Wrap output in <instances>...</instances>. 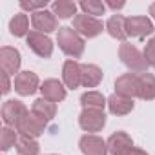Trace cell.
Instances as JSON below:
<instances>
[{
  "label": "cell",
  "mask_w": 155,
  "mask_h": 155,
  "mask_svg": "<svg viewBox=\"0 0 155 155\" xmlns=\"http://www.w3.org/2000/svg\"><path fill=\"white\" fill-rule=\"evenodd\" d=\"M2 84H4V88H2V93L6 95V93L9 91V81H8V73H4V71H2Z\"/></svg>",
  "instance_id": "30"
},
{
  "label": "cell",
  "mask_w": 155,
  "mask_h": 155,
  "mask_svg": "<svg viewBox=\"0 0 155 155\" xmlns=\"http://www.w3.org/2000/svg\"><path fill=\"white\" fill-rule=\"evenodd\" d=\"M46 128V122L42 119H38L35 113H28L17 126V130L22 133V137H29V139H35L38 137Z\"/></svg>",
  "instance_id": "10"
},
{
  "label": "cell",
  "mask_w": 155,
  "mask_h": 155,
  "mask_svg": "<svg viewBox=\"0 0 155 155\" xmlns=\"http://www.w3.org/2000/svg\"><path fill=\"white\" fill-rule=\"evenodd\" d=\"M40 91H42V99H46V101H49V102H55V104L66 99V90H64L62 84H60L58 81H55V79L44 81Z\"/></svg>",
  "instance_id": "16"
},
{
  "label": "cell",
  "mask_w": 155,
  "mask_h": 155,
  "mask_svg": "<svg viewBox=\"0 0 155 155\" xmlns=\"http://www.w3.org/2000/svg\"><path fill=\"white\" fill-rule=\"evenodd\" d=\"M57 40H58L60 49L73 58H79L84 53V38L73 28H60Z\"/></svg>",
  "instance_id": "1"
},
{
  "label": "cell",
  "mask_w": 155,
  "mask_h": 155,
  "mask_svg": "<svg viewBox=\"0 0 155 155\" xmlns=\"http://www.w3.org/2000/svg\"><path fill=\"white\" fill-rule=\"evenodd\" d=\"M108 108H110V111L113 115H128L133 110V99L119 95V93H113L108 99Z\"/></svg>",
  "instance_id": "17"
},
{
  "label": "cell",
  "mask_w": 155,
  "mask_h": 155,
  "mask_svg": "<svg viewBox=\"0 0 155 155\" xmlns=\"http://www.w3.org/2000/svg\"><path fill=\"white\" fill-rule=\"evenodd\" d=\"M17 140H18L17 133L13 130H9V128H4L2 133H0V146H2L4 151H8L11 146H17Z\"/></svg>",
  "instance_id": "27"
},
{
  "label": "cell",
  "mask_w": 155,
  "mask_h": 155,
  "mask_svg": "<svg viewBox=\"0 0 155 155\" xmlns=\"http://www.w3.org/2000/svg\"><path fill=\"white\" fill-rule=\"evenodd\" d=\"M79 124L84 131H101L106 124V115L104 111H99V110H82L81 117H79Z\"/></svg>",
  "instance_id": "4"
},
{
  "label": "cell",
  "mask_w": 155,
  "mask_h": 155,
  "mask_svg": "<svg viewBox=\"0 0 155 155\" xmlns=\"http://www.w3.org/2000/svg\"><path fill=\"white\" fill-rule=\"evenodd\" d=\"M126 33L133 38H144L153 33V24L148 17H130L126 18Z\"/></svg>",
  "instance_id": "5"
},
{
  "label": "cell",
  "mask_w": 155,
  "mask_h": 155,
  "mask_svg": "<svg viewBox=\"0 0 155 155\" xmlns=\"http://www.w3.org/2000/svg\"><path fill=\"white\" fill-rule=\"evenodd\" d=\"M0 64H2V71L8 75H15L20 68V53L13 48L4 46L0 51ZM18 75V73H17Z\"/></svg>",
  "instance_id": "15"
},
{
  "label": "cell",
  "mask_w": 155,
  "mask_h": 155,
  "mask_svg": "<svg viewBox=\"0 0 155 155\" xmlns=\"http://www.w3.org/2000/svg\"><path fill=\"white\" fill-rule=\"evenodd\" d=\"M55 17L58 18H71L77 13V4L71 2V0H57V2L51 4Z\"/></svg>",
  "instance_id": "24"
},
{
  "label": "cell",
  "mask_w": 155,
  "mask_h": 155,
  "mask_svg": "<svg viewBox=\"0 0 155 155\" xmlns=\"http://www.w3.org/2000/svg\"><path fill=\"white\" fill-rule=\"evenodd\" d=\"M102 81V69L95 64H82V86L95 88Z\"/></svg>",
  "instance_id": "20"
},
{
  "label": "cell",
  "mask_w": 155,
  "mask_h": 155,
  "mask_svg": "<svg viewBox=\"0 0 155 155\" xmlns=\"http://www.w3.org/2000/svg\"><path fill=\"white\" fill-rule=\"evenodd\" d=\"M73 29L79 35H82V37L93 38L99 33H102V22L99 18H95V17L81 13V15H75L73 17Z\"/></svg>",
  "instance_id": "3"
},
{
  "label": "cell",
  "mask_w": 155,
  "mask_h": 155,
  "mask_svg": "<svg viewBox=\"0 0 155 155\" xmlns=\"http://www.w3.org/2000/svg\"><path fill=\"white\" fill-rule=\"evenodd\" d=\"M46 6H48V0H37V2H28V0H22L20 2V8L22 9H28V11H31V13H37V11H42V9H46Z\"/></svg>",
  "instance_id": "28"
},
{
  "label": "cell",
  "mask_w": 155,
  "mask_h": 155,
  "mask_svg": "<svg viewBox=\"0 0 155 155\" xmlns=\"http://www.w3.org/2000/svg\"><path fill=\"white\" fill-rule=\"evenodd\" d=\"M108 153L111 155H128V151L133 148V140L128 133L117 131L108 139Z\"/></svg>",
  "instance_id": "13"
},
{
  "label": "cell",
  "mask_w": 155,
  "mask_h": 155,
  "mask_svg": "<svg viewBox=\"0 0 155 155\" xmlns=\"http://www.w3.org/2000/svg\"><path fill=\"white\" fill-rule=\"evenodd\" d=\"M81 104H82L84 110H99V111H102L104 106L108 104V101L99 91H86L81 97Z\"/></svg>",
  "instance_id": "22"
},
{
  "label": "cell",
  "mask_w": 155,
  "mask_h": 155,
  "mask_svg": "<svg viewBox=\"0 0 155 155\" xmlns=\"http://www.w3.org/2000/svg\"><path fill=\"white\" fill-rule=\"evenodd\" d=\"M79 146H81V151L84 155H106L108 153V144L93 133L82 135L79 140Z\"/></svg>",
  "instance_id": "11"
},
{
  "label": "cell",
  "mask_w": 155,
  "mask_h": 155,
  "mask_svg": "<svg viewBox=\"0 0 155 155\" xmlns=\"http://www.w3.org/2000/svg\"><path fill=\"white\" fill-rule=\"evenodd\" d=\"M106 8H111V9H120V8H124V2H106Z\"/></svg>",
  "instance_id": "31"
},
{
  "label": "cell",
  "mask_w": 155,
  "mask_h": 155,
  "mask_svg": "<svg viewBox=\"0 0 155 155\" xmlns=\"http://www.w3.org/2000/svg\"><path fill=\"white\" fill-rule=\"evenodd\" d=\"M38 90V77L33 71H20L15 77V91L20 95H33Z\"/></svg>",
  "instance_id": "12"
},
{
  "label": "cell",
  "mask_w": 155,
  "mask_h": 155,
  "mask_svg": "<svg viewBox=\"0 0 155 155\" xmlns=\"http://www.w3.org/2000/svg\"><path fill=\"white\" fill-rule=\"evenodd\" d=\"M31 113H35L38 119H42L44 122L51 120L57 113V104L55 102H49L46 99H37L33 102V108H31Z\"/></svg>",
  "instance_id": "18"
},
{
  "label": "cell",
  "mask_w": 155,
  "mask_h": 155,
  "mask_svg": "<svg viewBox=\"0 0 155 155\" xmlns=\"http://www.w3.org/2000/svg\"><path fill=\"white\" fill-rule=\"evenodd\" d=\"M31 24L35 28V31L38 33H51L58 28V20L55 17L53 11H37V13H31Z\"/></svg>",
  "instance_id": "7"
},
{
  "label": "cell",
  "mask_w": 155,
  "mask_h": 155,
  "mask_svg": "<svg viewBox=\"0 0 155 155\" xmlns=\"http://www.w3.org/2000/svg\"><path fill=\"white\" fill-rule=\"evenodd\" d=\"M115 90L119 95L124 97H139V75L137 73H126L122 77H119L115 82Z\"/></svg>",
  "instance_id": "14"
},
{
  "label": "cell",
  "mask_w": 155,
  "mask_h": 155,
  "mask_svg": "<svg viewBox=\"0 0 155 155\" xmlns=\"http://www.w3.org/2000/svg\"><path fill=\"white\" fill-rule=\"evenodd\" d=\"M128 155H148V153L142 151V150H139V148H131V150L128 151Z\"/></svg>",
  "instance_id": "32"
},
{
  "label": "cell",
  "mask_w": 155,
  "mask_h": 155,
  "mask_svg": "<svg viewBox=\"0 0 155 155\" xmlns=\"http://www.w3.org/2000/svg\"><path fill=\"white\" fill-rule=\"evenodd\" d=\"M81 8L86 15L90 17H99L106 11V4L104 2H99V0H84V2H81Z\"/></svg>",
  "instance_id": "26"
},
{
  "label": "cell",
  "mask_w": 155,
  "mask_h": 155,
  "mask_svg": "<svg viewBox=\"0 0 155 155\" xmlns=\"http://www.w3.org/2000/svg\"><path fill=\"white\" fill-rule=\"evenodd\" d=\"M26 38H28V46L31 48L33 53H37V55L42 57V58L51 57V53H53V42H51L44 33L29 31V35H28Z\"/></svg>",
  "instance_id": "6"
},
{
  "label": "cell",
  "mask_w": 155,
  "mask_h": 155,
  "mask_svg": "<svg viewBox=\"0 0 155 155\" xmlns=\"http://www.w3.org/2000/svg\"><path fill=\"white\" fill-rule=\"evenodd\" d=\"M62 79L69 90H77L82 86V64L75 62V60H66L62 68Z\"/></svg>",
  "instance_id": "8"
},
{
  "label": "cell",
  "mask_w": 155,
  "mask_h": 155,
  "mask_svg": "<svg viewBox=\"0 0 155 155\" xmlns=\"http://www.w3.org/2000/svg\"><path fill=\"white\" fill-rule=\"evenodd\" d=\"M17 151L18 155H37L38 153V142L29 137H20L17 140Z\"/></svg>",
  "instance_id": "25"
},
{
  "label": "cell",
  "mask_w": 155,
  "mask_h": 155,
  "mask_svg": "<svg viewBox=\"0 0 155 155\" xmlns=\"http://www.w3.org/2000/svg\"><path fill=\"white\" fill-rule=\"evenodd\" d=\"M106 29L108 33L117 38V40H126L128 38V33H126V18L122 15H113L108 22H106Z\"/></svg>",
  "instance_id": "19"
},
{
  "label": "cell",
  "mask_w": 155,
  "mask_h": 155,
  "mask_svg": "<svg viewBox=\"0 0 155 155\" xmlns=\"http://www.w3.org/2000/svg\"><path fill=\"white\" fill-rule=\"evenodd\" d=\"M139 97L144 101L155 99V77L151 73L139 75Z\"/></svg>",
  "instance_id": "21"
},
{
  "label": "cell",
  "mask_w": 155,
  "mask_h": 155,
  "mask_svg": "<svg viewBox=\"0 0 155 155\" xmlns=\"http://www.w3.org/2000/svg\"><path fill=\"white\" fill-rule=\"evenodd\" d=\"M9 31L15 35V37H28L29 33V18H28V15H24V13H18V15H15L13 18H11V22H9Z\"/></svg>",
  "instance_id": "23"
},
{
  "label": "cell",
  "mask_w": 155,
  "mask_h": 155,
  "mask_svg": "<svg viewBox=\"0 0 155 155\" xmlns=\"http://www.w3.org/2000/svg\"><path fill=\"white\" fill-rule=\"evenodd\" d=\"M28 115V108L18 101H8L2 106V119L8 126H18V122Z\"/></svg>",
  "instance_id": "9"
},
{
  "label": "cell",
  "mask_w": 155,
  "mask_h": 155,
  "mask_svg": "<svg viewBox=\"0 0 155 155\" xmlns=\"http://www.w3.org/2000/svg\"><path fill=\"white\" fill-rule=\"evenodd\" d=\"M144 58H146L148 66L155 68V37L146 44V48H144Z\"/></svg>",
  "instance_id": "29"
},
{
  "label": "cell",
  "mask_w": 155,
  "mask_h": 155,
  "mask_svg": "<svg viewBox=\"0 0 155 155\" xmlns=\"http://www.w3.org/2000/svg\"><path fill=\"white\" fill-rule=\"evenodd\" d=\"M119 57L120 60L133 71V73H146V68H148V62L144 58V53H140L135 46L128 44V42H122L120 44V49H119Z\"/></svg>",
  "instance_id": "2"
},
{
  "label": "cell",
  "mask_w": 155,
  "mask_h": 155,
  "mask_svg": "<svg viewBox=\"0 0 155 155\" xmlns=\"http://www.w3.org/2000/svg\"><path fill=\"white\" fill-rule=\"evenodd\" d=\"M150 15H151V17L155 18V2H153V4L150 6Z\"/></svg>",
  "instance_id": "33"
}]
</instances>
